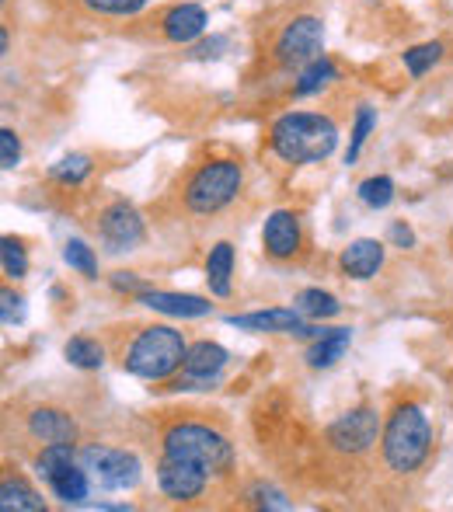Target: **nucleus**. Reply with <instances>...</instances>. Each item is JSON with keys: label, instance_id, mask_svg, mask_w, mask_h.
<instances>
[{"label": "nucleus", "instance_id": "f257e3e1", "mask_svg": "<svg viewBox=\"0 0 453 512\" xmlns=\"http://www.w3.org/2000/svg\"><path fill=\"white\" fill-rule=\"evenodd\" d=\"M109 349L115 363L136 380L147 384H164L185 366V352L189 342L178 328L171 324H122L109 328Z\"/></svg>", "mask_w": 453, "mask_h": 512}, {"label": "nucleus", "instance_id": "f03ea898", "mask_svg": "<svg viewBox=\"0 0 453 512\" xmlns=\"http://www.w3.org/2000/svg\"><path fill=\"white\" fill-rule=\"evenodd\" d=\"M433 422L415 398H394L380 429V471L391 481H412L433 460Z\"/></svg>", "mask_w": 453, "mask_h": 512}, {"label": "nucleus", "instance_id": "7ed1b4c3", "mask_svg": "<svg viewBox=\"0 0 453 512\" xmlns=\"http://www.w3.org/2000/svg\"><path fill=\"white\" fill-rule=\"evenodd\" d=\"M206 411H178V418L164 422L161 429V457L185 460V464L203 467L210 478L224 481L234 474V443L230 432L213 418H203Z\"/></svg>", "mask_w": 453, "mask_h": 512}, {"label": "nucleus", "instance_id": "20e7f679", "mask_svg": "<svg viewBox=\"0 0 453 512\" xmlns=\"http://www.w3.org/2000/svg\"><path fill=\"white\" fill-rule=\"evenodd\" d=\"M339 147V122L325 112H283L269 126V150L283 164H325Z\"/></svg>", "mask_w": 453, "mask_h": 512}, {"label": "nucleus", "instance_id": "39448f33", "mask_svg": "<svg viewBox=\"0 0 453 512\" xmlns=\"http://www.w3.org/2000/svg\"><path fill=\"white\" fill-rule=\"evenodd\" d=\"M244 189V164L237 157H206L182 182V209L189 216H220Z\"/></svg>", "mask_w": 453, "mask_h": 512}, {"label": "nucleus", "instance_id": "423d86ee", "mask_svg": "<svg viewBox=\"0 0 453 512\" xmlns=\"http://www.w3.org/2000/svg\"><path fill=\"white\" fill-rule=\"evenodd\" d=\"M380 429H384V415L373 405L349 408L345 415L335 418L332 425H325L321 432V446L328 457H335L339 464H366L373 457V450H380Z\"/></svg>", "mask_w": 453, "mask_h": 512}, {"label": "nucleus", "instance_id": "0eeeda50", "mask_svg": "<svg viewBox=\"0 0 453 512\" xmlns=\"http://www.w3.org/2000/svg\"><path fill=\"white\" fill-rule=\"evenodd\" d=\"M39 481L63 502V506H84L91 499V474L84 471L81 453L74 443H49L32 453Z\"/></svg>", "mask_w": 453, "mask_h": 512}, {"label": "nucleus", "instance_id": "6e6552de", "mask_svg": "<svg viewBox=\"0 0 453 512\" xmlns=\"http://www.w3.org/2000/svg\"><path fill=\"white\" fill-rule=\"evenodd\" d=\"M321 53H325V21H321L318 14H307V11L286 18L269 42L272 67L286 70V74H297L300 67L318 60Z\"/></svg>", "mask_w": 453, "mask_h": 512}, {"label": "nucleus", "instance_id": "1a4fd4ad", "mask_svg": "<svg viewBox=\"0 0 453 512\" xmlns=\"http://www.w3.org/2000/svg\"><path fill=\"white\" fill-rule=\"evenodd\" d=\"M77 453H81V464L91 474V481L105 492H133L140 485L143 464L133 450L109 443H84Z\"/></svg>", "mask_w": 453, "mask_h": 512}, {"label": "nucleus", "instance_id": "9d476101", "mask_svg": "<svg viewBox=\"0 0 453 512\" xmlns=\"http://www.w3.org/2000/svg\"><path fill=\"white\" fill-rule=\"evenodd\" d=\"M91 230H95L98 244H102L109 255L136 251L143 241H147V223H143L140 209L133 203H126V199H109V203L98 209Z\"/></svg>", "mask_w": 453, "mask_h": 512}, {"label": "nucleus", "instance_id": "9b49d317", "mask_svg": "<svg viewBox=\"0 0 453 512\" xmlns=\"http://www.w3.org/2000/svg\"><path fill=\"white\" fill-rule=\"evenodd\" d=\"M227 363H230V352L220 342H210V338L189 342V352H185V366L171 380H164L161 391H171V394L210 391V387L220 380V373L227 370Z\"/></svg>", "mask_w": 453, "mask_h": 512}, {"label": "nucleus", "instance_id": "f8f14e48", "mask_svg": "<svg viewBox=\"0 0 453 512\" xmlns=\"http://www.w3.org/2000/svg\"><path fill=\"white\" fill-rule=\"evenodd\" d=\"M307 223L297 209H272L262 227V251L276 265H297L307 258Z\"/></svg>", "mask_w": 453, "mask_h": 512}, {"label": "nucleus", "instance_id": "ddd939ff", "mask_svg": "<svg viewBox=\"0 0 453 512\" xmlns=\"http://www.w3.org/2000/svg\"><path fill=\"white\" fill-rule=\"evenodd\" d=\"M18 422H21V429H25V436L39 446H49V443H74L77 446V439H81V422H77L74 411L49 405V401L21 408Z\"/></svg>", "mask_w": 453, "mask_h": 512}, {"label": "nucleus", "instance_id": "4468645a", "mask_svg": "<svg viewBox=\"0 0 453 512\" xmlns=\"http://www.w3.org/2000/svg\"><path fill=\"white\" fill-rule=\"evenodd\" d=\"M154 478H157L161 495L168 502H175V506H192V502L206 499L210 485L217 481V478H210L203 467L185 464V460H168V457H157Z\"/></svg>", "mask_w": 453, "mask_h": 512}, {"label": "nucleus", "instance_id": "2eb2a0df", "mask_svg": "<svg viewBox=\"0 0 453 512\" xmlns=\"http://www.w3.org/2000/svg\"><path fill=\"white\" fill-rule=\"evenodd\" d=\"M206 28H210V14L203 4H192V0H178L157 14V35L171 46H192L203 39Z\"/></svg>", "mask_w": 453, "mask_h": 512}, {"label": "nucleus", "instance_id": "dca6fc26", "mask_svg": "<svg viewBox=\"0 0 453 512\" xmlns=\"http://www.w3.org/2000/svg\"><path fill=\"white\" fill-rule=\"evenodd\" d=\"M227 324H234L237 331H255V335H297L307 317L297 307H269L251 310V314H230Z\"/></svg>", "mask_w": 453, "mask_h": 512}, {"label": "nucleus", "instance_id": "f3484780", "mask_svg": "<svg viewBox=\"0 0 453 512\" xmlns=\"http://www.w3.org/2000/svg\"><path fill=\"white\" fill-rule=\"evenodd\" d=\"M384 258H387V248L377 237H359L349 248H342L339 269H342V276L356 279V283H366V279H373L384 269Z\"/></svg>", "mask_w": 453, "mask_h": 512}, {"label": "nucleus", "instance_id": "a211bd4d", "mask_svg": "<svg viewBox=\"0 0 453 512\" xmlns=\"http://www.w3.org/2000/svg\"><path fill=\"white\" fill-rule=\"evenodd\" d=\"M136 304H143L147 310H157V314L182 317V321L206 317L213 310V304L206 297H196V293H168V290H154V286H150L147 293H140Z\"/></svg>", "mask_w": 453, "mask_h": 512}, {"label": "nucleus", "instance_id": "6ab92c4d", "mask_svg": "<svg viewBox=\"0 0 453 512\" xmlns=\"http://www.w3.org/2000/svg\"><path fill=\"white\" fill-rule=\"evenodd\" d=\"M0 509L39 512V509H46V499H42V492L18 471V467H4V474H0Z\"/></svg>", "mask_w": 453, "mask_h": 512}, {"label": "nucleus", "instance_id": "aec40b11", "mask_svg": "<svg viewBox=\"0 0 453 512\" xmlns=\"http://www.w3.org/2000/svg\"><path fill=\"white\" fill-rule=\"evenodd\" d=\"M335 81H342V70L335 67L332 56L321 53L318 60H311L307 67H300V70H297V77H293V98L321 95V91H328Z\"/></svg>", "mask_w": 453, "mask_h": 512}, {"label": "nucleus", "instance_id": "412c9836", "mask_svg": "<svg viewBox=\"0 0 453 512\" xmlns=\"http://www.w3.org/2000/svg\"><path fill=\"white\" fill-rule=\"evenodd\" d=\"M352 345V328H328L325 335H318L311 342V349L304 352V363L311 370H332L335 363L349 352Z\"/></svg>", "mask_w": 453, "mask_h": 512}, {"label": "nucleus", "instance_id": "4be33fe9", "mask_svg": "<svg viewBox=\"0 0 453 512\" xmlns=\"http://www.w3.org/2000/svg\"><path fill=\"white\" fill-rule=\"evenodd\" d=\"M206 286L220 300L234 293V244L230 241H217L206 255Z\"/></svg>", "mask_w": 453, "mask_h": 512}, {"label": "nucleus", "instance_id": "5701e85b", "mask_svg": "<svg viewBox=\"0 0 453 512\" xmlns=\"http://www.w3.org/2000/svg\"><path fill=\"white\" fill-rule=\"evenodd\" d=\"M109 342H102L98 335H74L67 338V345H63V356H67V363L74 366V370H102L105 359H109Z\"/></svg>", "mask_w": 453, "mask_h": 512}, {"label": "nucleus", "instance_id": "b1692460", "mask_svg": "<svg viewBox=\"0 0 453 512\" xmlns=\"http://www.w3.org/2000/svg\"><path fill=\"white\" fill-rule=\"evenodd\" d=\"M293 307H297L307 321H332V317L342 314L339 297H335V293H328V290H318V286H311V290H300L297 300H293Z\"/></svg>", "mask_w": 453, "mask_h": 512}, {"label": "nucleus", "instance_id": "393cba45", "mask_svg": "<svg viewBox=\"0 0 453 512\" xmlns=\"http://www.w3.org/2000/svg\"><path fill=\"white\" fill-rule=\"evenodd\" d=\"M91 171H95V161L88 154H67L60 164L49 168V182L60 185V189H81L91 178Z\"/></svg>", "mask_w": 453, "mask_h": 512}, {"label": "nucleus", "instance_id": "a878e982", "mask_svg": "<svg viewBox=\"0 0 453 512\" xmlns=\"http://www.w3.org/2000/svg\"><path fill=\"white\" fill-rule=\"evenodd\" d=\"M443 56H447V46L443 42H419V46L405 49V56H401V63H405L408 74L419 81V77H426L433 67H440Z\"/></svg>", "mask_w": 453, "mask_h": 512}, {"label": "nucleus", "instance_id": "bb28decb", "mask_svg": "<svg viewBox=\"0 0 453 512\" xmlns=\"http://www.w3.org/2000/svg\"><path fill=\"white\" fill-rule=\"evenodd\" d=\"M91 18H136L147 11L150 0H74Z\"/></svg>", "mask_w": 453, "mask_h": 512}, {"label": "nucleus", "instance_id": "cd10ccee", "mask_svg": "<svg viewBox=\"0 0 453 512\" xmlns=\"http://www.w3.org/2000/svg\"><path fill=\"white\" fill-rule=\"evenodd\" d=\"M0 265H4L7 283H21L28 276V251L21 237L4 234L0 237Z\"/></svg>", "mask_w": 453, "mask_h": 512}, {"label": "nucleus", "instance_id": "c85d7f7f", "mask_svg": "<svg viewBox=\"0 0 453 512\" xmlns=\"http://www.w3.org/2000/svg\"><path fill=\"white\" fill-rule=\"evenodd\" d=\"M356 196L366 209H387L394 203V196H398V185H394L391 175H373L366 182H359Z\"/></svg>", "mask_w": 453, "mask_h": 512}, {"label": "nucleus", "instance_id": "c756f323", "mask_svg": "<svg viewBox=\"0 0 453 512\" xmlns=\"http://www.w3.org/2000/svg\"><path fill=\"white\" fill-rule=\"evenodd\" d=\"M377 129V108L373 105H359L356 108V122H352L349 133V150H345V164H356L363 154V143L370 140V133Z\"/></svg>", "mask_w": 453, "mask_h": 512}, {"label": "nucleus", "instance_id": "7c9ffc66", "mask_svg": "<svg viewBox=\"0 0 453 512\" xmlns=\"http://www.w3.org/2000/svg\"><path fill=\"white\" fill-rule=\"evenodd\" d=\"M63 262H67L77 276L98 279V255L88 241H81V237H70V241L63 244Z\"/></svg>", "mask_w": 453, "mask_h": 512}, {"label": "nucleus", "instance_id": "2f4dec72", "mask_svg": "<svg viewBox=\"0 0 453 512\" xmlns=\"http://www.w3.org/2000/svg\"><path fill=\"white\" fill-rule=\"evenodd\" d=\"M244 499H248V506H255V509H269V512H286V509H293V502L286 499L279 488H272V485H251L248 492H244Z\"/></svg>", "mask_w": 453, "mask_h": 512}, {"label": "nucleus", "instance_id": "473e14b6", "mask_svg": "<svg viewBox=\"0 0 453 512\" xmlns=\"http://www.w3.org/2000/svg\"><path fill=\"white\" fill-rule=\"evenodd\" d=\"M21 164V140L11 126L0 129V168L4 171H14Z\"/></svg>", "mask_w": 453, "mask_h": 512}, {"label": "nucleus", "instance_id": "72a5a7b5", "mask_svg": "<svg viewBox=\"0 0 453 512\" xmlns=\"http://www.w3.org/2000/svg\"><path fill=\"white\" fill-rule=\"evenodd\" d=\"M109 286L115 293H126V297H140V293H147L150 290V283L147 279H140L136 272H112L109 276Z\"/></svg>", "mask_w": 453, "mask_h": 512}, {"label": "nucleus", "instance_id": "f704fd0d", "mask_svg": "<svg viewBox=\"0 0 453 512\" xmlns=\"http://www.w3.org/2000/svg\"><path fill=\"white\" fill-rule=\"evenodd\" d=\"M25 300H21V293L11 290V283L0 290V317H4V324H21V317H25Z\"/></svg>", "mask_w": 453, "mask_h": 512}, {"label": "nucleus", "instance_id": "c9c22d12", "mask_svg": "<svg viewBox=\"0 0 453 512\" xmlns=\"http://www.w3.org/2000/svg\"><path fill=\"white\" fill-rule=\"evenodd\" d=\"M192 60H217L220 53H227L230 49V39H224V35H210L206 42H192Z\"/></svg>", "mask_w": 453, "mask_h": 512}, {"label": "nucleus", "instance_id": "e433bc0d", "mask_svg": "<svg viewBox=\"0 0 453 512\" xmlns=\"http://www.w3.org/2000/svg\"><path fill=\"white\" fill-rule=\"evenodd\" d=\"M387 241H391L394 248L408 251V248H415V230L408 227L405 220H394L391 227H387Z\"/></svg>", "mask_w": 453, "mask_h": 512}, {"label": "nucleus", "instance_id": "4c0bfd02", "mask_svg": "<svg viewBox=\"0 0 453 512\" xmlns=\"http://www.w3.org/2000/svg\"><path fill=\"white\" fill-rule=\"evenodd\" d=\"M0 53H11V32H7V25L4 28H0Z\"/></svg>", "mask_w": 453, "mask_h": 512}, {"label": "nucleus", "instance_id": "58836bf2", "mask_svg": "<svg viewBox=\"0 0 453 512\" xmlns=\"http://www.w3.org/2000/svg\"><path fill=\"white\" fill-rule=\"evenodd\" d=\"M450 241H453V234H450Z\"/></svg>", "mask_w": 453, "mask_h": 512}]
</instances>
